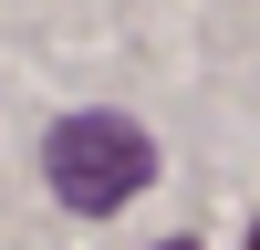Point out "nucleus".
<instances>
[{"label": "nucleus", "mask_w": 260, "mask_h": 250, "mask_svg": "<svg viewBox=\"0 0 260 250\" xmlns=\"http://www.w3.org/2000/svg\"><path fill=\"white\" fill-rule=\"evenodd\" d=\"M42 177H52L62 208L104 219V208H125L146 177H156V146H146V125H125V115H62L52 146H42Z\"/></svg>", "instance_id": "f257e3e1"}, {"label": "nucleus", "mask_w": 260, "mask_h": 250, "mask_svg": "<svg viewBox=\"0 0 260 250\" xmlns=\"http://www.w3.org/2000/svg\"><path fill=\"white\" fill-rule=\"evenodd\" d=\"M167 250H198V240H167Z\"/></svg>", "instance_id": "f03ea898"}]
</instances>
